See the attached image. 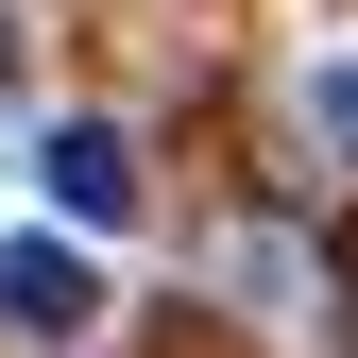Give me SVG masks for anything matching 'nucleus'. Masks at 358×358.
Instances as JSON below:
<instances>
[{"label":"nucleus","mask_w":358,"mask_h":358,"mask_svg":"<svg viewBox=\"0 0 358 358\" xmlns=\"http://www.w3.org/2000/svg\"><path fill=\"white\" fill-rule=\"evenodd\" d=\"M85 307H103V273H85L69 239H0V324H17V341H69Z\"/></svg>","instance_id":"1"},{"label":"nucleus","mask_w":358,"mask_h":358,"mask_svg":"<svg viewBox=\"0 0 358 358\" xmlns=\"http://www.w3.org/2000/svg\"><path fill=\"white\" fill-rule=\"evenodd\" d=\"M34 171H52V205H69V222H137V154H120L103 120H69V137L34 154Z\"/></svg>","instance_id":"2"}]
</instances>
